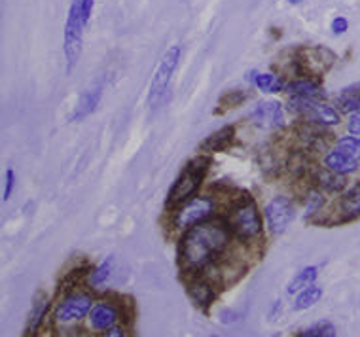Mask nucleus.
<instances>
[{"instance_id":"1","label":"nucleus","mask_w":360,"mask_h":337,"mask_svg":"<svg viewBox=\"0 0 360 337\" xmlns=\"http://www.w3.org/2000/svg\"><path fill=\"white\" fill-rule=\"evenodd\" d=\"M233 239L236 237L224 216L190 227L180 235L176 249L180 269L188 275L207 273L230 254Z\"/></svg>"},{"instance_id":"2","label":"nucleus","mask_w":360,"mask_h":337,"mask_svg":"<svg viewBox=\"0 0 360 337\" xmlns=\"http://www.w3.org/2000/svg\"><path fill=\"white\" fill-rule=\"evenodd\" d=\"M224 220L230 225L231 233L237 241L249 244L255 243L264 233V218L252 195L241 194L231 197L230 205L226 206Z\"/></svg>"},{"instance_id":"3","label":"nucleus","mask_w":360,"mask_h":337,"mask_svg":"<svg viewBox=\"0 0 360 337\" xmlns=\"http://www.w3.org/2000/svg\"><path fill=\"white\" fill-rule=\"evenodd\" d=\"M95 0H72L65 21L63 32V53H65V70L70 74L80 61L84 50V34L94 13Z\"/></svg>"},{"instance_id":"4","label":"nucleus","mask_w":360,"mask_h":337,"mask_svg":"<svg viewBox=\"0 0 360 337\" xmlns=\"http://www.w3.org/2000/svg\"><path fill=\"white\" fill-rule=\"evenodd\" d=\"M209 167H211V157L207 154H201L186 163V167L180 171V175L174 178L173 186L169 190L167 201H165V206L169 211L198 195L205 182Z\"/></svg>"},{"instance_id":"5","label":"nucleus","mask_w":360,"mask_h":337,"mask_svg":"<svg viewBox=\"0 0 360 337\" xmlns=\"http://www.w3.org/2000/svg\"><path fill=\"white\" fill-rule=\"evenodd\" d=\"M218 203L217 195H195L186 203L171 209V218L169 225L174 231L184 233L190 227H195L199 224H205L209 220H214L218 214Z\"/></svg>"},{"instance_id":"6","label":"nucleus","mask_w":360,"mask_h":337,"mask_svg":"<svg viewBox=\"0 0 360 337\" xmlns=\"http://www.w3.org/2000/svg\"><path fill=\"white\" fill-rule=\"evenodd\" d=\"M180 55H182V46L174 44L171 46L165 55L162 57V61L158 65V69L154 72L152 84H150V93H148V107L150 108H160L163 107L169 100L171 95V81L176 72V67L180 62Z\"/></svg>"},{"instance_id":"7","label":"nucleus","mask_w":360,"mask_h":337,"mask_svg":"<svg viewBox=\"0 0 360 337\" xmlns=\"http://www.w3.org/2000/svg\"><path fill=\"white\" fill-rule=\"evenodd\" d=\"M288 108H290L292 114H296L302 121H307V124L334 127L342 121L340 110L326 105L324 100L288 97Z\"/></svg>"},{"instance_id":"8","label":"nucleus","mask_w":360,"mask_h":337,"mask_svg":"<svg viewBox=\"0 0 360 337\" xmlns=\"http://www.w3.org/2000/svg\"><path fill=\"white\" fill-rule=\"evenodd\" d=\"M94 305V298L84 290H72L69 293H63V298L57 301L56 309H53V320L63 326L76 324L86 319Z\"/></svg>"},{"instance_id":"9","label":"nucleus","mask_w":360,"mask_h":337,"mask_svg":"<svg viewBox=\"0 0 360 337\" xmlns=\"http://www.w3.org/2000/svg\"><path fill=\"white\" fill-rule=\"evenodd\" d=\"M264 218L271 235H283L296 218V206L286 195H275L264 206Z\"/></svg>"},{"instance_id":"10","label":"nucleus","mask_w":360,"mask_h":337,"mask_svg":"<svg viewBox=\"0 0 360 337\" xmlns=\"http://www.w3.org/2000/svg\"><path fill=\"white\" fill-rule=\"evenodd\" d=\"M218 284L212 277L199 273V275H188L186 293L192 303L201 311H209L218 298Z\"/></svg>"},{"instance_id":"11","label":"nucleus","mask_w":360,"mask_h":337,"mask_svg":"<svg viewBox=\"0 0 360 337\" xmlns=\"http://www.w3.org/2000/svg\"><path fill=\"white\" fill-rule=\"evenodd\" d=\"M250 124L264 129V131H275L283 129L286 125V112L279 100H260L249 114Z\"/></svg>"},{"instance_id":"12","label":"nucleus","mask_w":360,"mask_h":337,"mask_svg":"<svg viewBox=\"0 0 360 337\" xmlns=\"http://www.w3.org/2000/svg\"><path fill=\"white\" fill-rule=\"evenodd\" d=\"M122 320V312H120L118 301H108L101 300L97 301L91 311L87 315V322H89V328L94 331H103L110 330L112 326H116Z\"/></svg>"},{"instance_id":"13","label":"nucleus","mask_w":360,"mask_h":337,"mask_svg":"<svg viewBox=\"0 0 360 337\" xmlns=\"http://www.w3.org/2000/svg\"><path fill=\"white\" fill-rule=\"evenodd\" d=\"M300 59V65L304 69V74L319 76L334 62V53L326 48H305L296 55Z\"/></svg>"},{"instance_id":"14","label":"nucleus","mask_w":360,"mask_h":337,"mask_svg":"<svg viewBox=\"0 0 360 337\" xmlns=\"http://www.w3.org/2000/svg\"><path fill=\"white\" fill-rule=\"evenodd\" d=\"M101 99H103V81H99V84L95 81L91 88L82 91L78 103L75 105V110L69 116V121L76 124V121H84L86 118H89L99 107Z\"/></svg>"},{"instance_id":"15","label":"nucleus","mask_w":360,"mask_h":337,"mask_svg":"<svg viewBox=\"0 0 360 337\" xmlns=\"http://www.w3.org/2000/svg\"><path fill=\"white\" fill-rule=\"evenodd\" d=\"M286 93L290 97H302V99H313V100H324L326 99V91L319 84L317 80H313L311 76L305 78H294L288 81L286 86Z\"/></svg>"},{"instance_id":"16","label":"nucleus","mask_w":360,"mask_h":337,"mask_svg":"<svg viewBox=\"0 0 360 337\" xmlns=\"http://www.w3.org/2000/svg\"><path fill=\"white\" fill-rule=\"evenodd\" d=\"M51 307V300L44 292H38L34 298H32L31 311H29V317H27V326L25 331L29 337H34L38 333V330L42 328L44 319L48 317Z\"/></svg>"},{"instance_id":"17","label":"nucleus","mask_w":360,"mask_h":337,"mask_svg":"<svg viewBox=\"0 0 360 337\" xmlns=\"http://www.w3.org/2000/svg\"><path fill=\"white\" fill-rule=\"evenodd\" d=\"M313 180L324 194H343L347 190V178L328 167H319L313 171Z\"/></svg>"},{"instance_id":"18","label":"nucleus","mask_w":360,"mask_h":337,"mask_svg":"<svg viewBox=\"0 0 360 337\" xmlns=\"http://www.w3.org/2000/svg\"><path fill=\"white\" fill-rule=\"evenodd\" d=\"M247 81L264 93H281V91H286V86H288V81L283 76L274 74V72H260V70L247 72Z\"/></svg>"},{"instance_id":"19","label":"nucleus","mask_w":360,"mask_h":337,"mask_svg":"<svg viewBox=\"0 0 360 337\" xmlns=\"http://www.w3.org/2000/svg\"><path fill=\"white\" fill-rule=\"evenodd\" d=\"M324 167H328L330 171H334V173H340V175L347 176L356 173L360 167V161H356L354 157L347 156L345 152L338 150V148H330L324 154Z\"/></svg>"},{"instance_id":"20","label":"nucleus","mask_w":360,"mask_h":337,"mask_svg":"<svg viewBox=\"0 0 360 337\" xmlns=\"http://www.w3.org/2000/svg\"><path fill=\"white\" fill-rule=\"evenodd\" d=\"M236 140V127L233 125H224L218 131L211 133L209 137L201 143V150L205 154H217V152H224L230 148Z\"/></svg>"},{"instance_id":"21","label":"nucleus","mask_w":360,"mask_h":337,"mask_svg":"<svg viewBox=\"0 0 360 337\" xmlns=\"http://www.w3.org/2000/svg\"><path fill=\"white\" fill-rule=\"evenodd\" d=\"M360 216V180L347 187L340 201V218L338 222H349Z\"/></svg>"},{"instance_id":"22","label":"nucleus","mask_w":360,"mask_h":337,"mask_svg":"<svg viewBox=\"0 0 360 337\" xmlns=\"http://www.w3.org/2000/svg\"><path fill=\"white\" fill-rule=\"evenodd\" d=\"M335 107L340 108V112L349 114V116L360 112V84L342 89L335 97Z\"/></svg>"},{"instance_id":"23","label":"nucleus","mask_w":360,"mask_h":337,"mask_svg":"<svg viewBox=\"0 0 360 337\" xmlns=\"http://www.w3.org/2000/svg\"><path fill=\"white\" fill-rule=\"evenodd\" d=\"M112 275H114V258L108 256L105 262H101L99 265H95V267L89 271V275H87L86 279L87 286L94 288V290L103 288L106 282L110 281Z\"/></svg>"},{"instance_id":"24","label":"nucleus","mask_w":360,"mask_h":337,"mask_svg":"<svg viewBox=\"0 0 360 337\" xmlns=\"http://www.w3.org/2000/svg\"><path fill=\"white\" fill-rule=\"evenodd\" d=\"M91 265L89 263H80V265H76V267H72L69 271V273H65L63 275V279L59 281V286H57V290L61 293H69L72 292L75 288H78V284H80L84 279H87V275H89V271H91Z\"/></svg>"},{"instance_id":"25","label":"nucleus","mask_w":360,"mask_h":337,"mask_svg":"<svg viewBox=\"0 0 360 337\" xmlns=\"http://www.w3.org/2000/svg\"><path fill=\"white\" fill-rule=\"evenodd\" d=\"M323 298V288L319 284H311V286L300 290L298 296L294 298V303H292V311H307L313 305H317L319 301Z\"/></svg>"},{"instance_id":"26","label":"nucleus","mask_w":360,"mask_h":337,"mask_svg":"<svg viewBox=\"0 0 360 337\" xmlns=\"http://www.w3.org/2000/svg\"><path fill=\"white\" fill-rule=\"evenodd\" d=\"M319 277V265H307V267L300 269L296 275L292 277L290 282L286 284V293H294L304 290V288L311 286L317 282Z\"/></svg>"},{"instance_id":"27","label":"nucleus","mask_w":360,"mask_h":337,"mask_svg":"<svg viewBox=\"0 0 360 337\" xmlns=\"http://www.w3.org/2000/svg\"><path fill=\"white\" fill-rule=\"evenodd\" d=\"M324 205H326V194L321 187H311L305 194L304 199V216L305 220H313L317 214L323 213Z\"/></svg>"},{"instance_id":"28","label":"nucleus","mask_w":360,"mask_h":337,"mask_svg":"<svg viewBox=\"0 0 360 337\" xmlns=\"http://www.w3.org/2000/svg\"><path fill=\"white\" fill-rule=\"evenodd\" d=\"M338 150L345 152L347 156L354 157L356 161H360V137L349 135V137H340L334 144Z\"/></svg>"},{"instance_id":"29","label":"nucleus","mask_w":360,"mask_h":337,"mask_svg":"<svg viewBox=\"0 0 360 337\" xmlns=\"http://www.w3.org/2000/svg\"><path fill=\"white\" fill-rule=\"evenodd\" d=\"M250 93L249 91H243V89H236V91H228V93L224 95L222 99H220V107L224 110H228V108H237L241 107L245 100L249 99Z\"/></svg>"},{"instance_id":"30","label":"nucleus","mask_w":360,"mask_h":337,"mask_svg":"<svg viewBox=\"0 0 360 337\" xmlns=\"http://www.w3.org/2000/svg\"><path fill=\"white\" fill-rule=\"evenodd\" d=\"M15 182H18V176H15V168L10 167L4 175V192H2V199L8 201L12 197L13 190H15Z\"/></svg>"},{"instance_id":"31","label":"nucleus","mask_w":360,"mask_h":337,"mask_svg":"<svg viewBox=\"0 0 360 337\" xmlns=\"http://www.w3.org/2000/svg\"><path fill=\"white\" fill-rule=\"evenodd\" d=\"M330 31L334 32L335 37H340V34H345V32L349 31L347 18H343V15H335V18L330 21Z\"/></svg>"},{"instance_id":"32","label":"nucleus","mask_w":360,"mask_h":337,"mask_svg":"<svg viewBox=\"0 0 360 337\" xmlns=\"http://www.w3.org/2000/svg\"><path fill=\"white\" fill-rule=\"evenodd\" d=\"M294 337H323V322L309 326V328H304V330L298 331Z\"/></svg>"},{"instance_id":"33","label":"nucleus","mask_w":360,"mask_h":337,"mask_svg":"<svg viewBox=\"0 0 360 337\" xmlns=\"http://www.w3.org/2000/svg\"><path fill=\"white\" fill-rule=\"evenodd\" d=\"M347 129L351 135H354V137H360V112L351 114V116H349Z\"/></svg>"},{"instance_id":"34","label":"nucleus","mask_w":360,"mask_h":337,"mask_svg":"<svg viewBox=\"0 0 360 337\" xmlns=\"http://www.w3.org/2000/svg\"><path fill=\"white\" fill-rule=\"evenodd\" d=\"M101 337H127V333H125V328L124 326H112L110 330H106L101 333Z\"/></svg>"},{"instance_id":"35","label":"nucleus","mask_w":360,"mask_h":337,"mask_svg":"<svg viewBox=\"0 0 360 337\" xmlns=\"http://www.w3.org/2000/svg\"><path fill=\"white\" fill-rule=\"evenodd\" d=\"M281 309H283V301L277 300L274 301V305H271V311H269V320L274 322V320H277V315L281 312Z\"/></svg>"},{"instance_id":"36","label":"nucleus","mask_w":360,"mask_h":337,"mask_svg":"<svg viewBox=\"0 0 360 337\" xmlns=\"http://www.w3.org/2000/svg\"><path fill=\"white\" fill-rule=\"evenodd\" d=\"M288 4H292V6H296V4H302V2H305V0H286Z\"/></svg>"}]
</instances>
